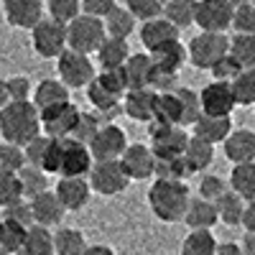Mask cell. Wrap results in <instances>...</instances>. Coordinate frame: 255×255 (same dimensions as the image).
<instances>
[{"label":"cell","instance_id":"25","mask_svg":"<svg viewBox=\"0 0 255 255\" xmlns=\"http://www.w3.org/2000/svg\"><path fill=\"white\" fill-rule=\"evenodd\" d=\"M130 59V46L123 38H105L102 46L97 49V61L102 69H123L125 61Z\"/></svg>","mask_w":255,"mask_h":255},{"label":"cell","instance_id":"5","mask_svg":"<svg viewBox=\"0 0 255 255\" xmlns=\"http://www.w3.org/2000/svg\"><path fill=\"white\" fill-rule=\"evenodd\" d=\"M148 133H151V153L156 161L168 158H181L189 143V133L179 125H161V123H148Z\"/></svg>","mask_w":255,"mask_h":255},{"label":"cell","instance_id":"46","mask_svg":"<svg viewBox=\"0 0 255 255\" xmlns=\"http://www.w3.org/2000/svg\"><path fill=\"white\" fill-rule=\"evenodd\" d=\"M26 166V153L23 148L10 145V143H0V171L5 174H18Z\"/></svg>","mask_w":255,"mask_h":255},{"label":"cell","instance_id":"31","mask_svg":"<svg viewBox=\"0 0 255 255\" xmlns=\"http://www.w3.org/2000/svg\"><path fill=\"white\" fill-rule=\"evenodd\" d=\"M87 250V240L74 227H61L54 232V255H82Z\"/></svg>","mask_w":255,"mask_h":255},{"label":"cell","instance_id":"36","mask_svg":"<svg viewBox=\"0 0 255 255\" xmlns=\"http://www.w3.org/2000/svg\"><path fill=\"white\" fill-rule=\"evenodd\" d=\"M18 179H20V189H23V199H33L38 194L49 191V174H44L41 168H33V166H23L18 171Z\"/></svg>","mask_w":255,"mask_h":255},{"label":"cell","instance_id":"56","mask_svg":"<svg viewBox=\"0 0 255 255\" xmlns=\"http://www.w3.org/2000/svg\"><path fill=\"white\" fill-rule=\"evenodd\" d=\"M82 255H115V250H113L110 245H100V243H95V245H87V250H84Z\"/></svg>","mask_w":255,"mask_h":255},{"label":"cell","instance_id":"64","mask_svg":"<svg viewBox=\"0 0 255 255\" xmlns=\"http://www.w3.org/2000/svg\"><path fill=\"white\" fill-rule=\"evenodd\" d=\"M0 3H3V0H0Z\"/></svg>","mask_w":255,"mask_h":255},{"label":"cell","instance_id":"54","mask_svg":"<svg viewBox=\"0 0 255 255\" xmlns=\"http://www.w3.org/2000/svg\"><path fill=\"white\" fill-rule=\"evenodd\" d=\"M8 82V92H10V102H28L33 90H31V82L28 77H10Z\"/></svg>","mask_w":255,"mask_h":255},{"label":"cell","instance_id":"13","mask_svg":"<svg viewBox=\"0 0 255 255\" xmlns=\"http://www.w3.org/2000/svg\"><path fill=\"white\" fill-rule=\"evenodd\" d=\"M199 105H202V115L209 118H230V113L238 108L230 82H209L199 92Z\"/></svg>","mask_w":255,"mask_h":255},{"label":"cell","instance_id":"38","mask_svg":"<svg viewBox=\"0 0 255 255\" xmlns=\"http://www.w3.org/2000/svg\"><path fill=\"white\" fill-rule=\"evenodd\" d=\"M26 232H28V227L10 222V220H3L0 222V248L8 255H18L23 243H26Z\"/></svg>","mask_w":255,"mask_h":255},{"label":"cell","instance_id":"37","mask_svg":"<svg viewBox=\"0 0 255 255\" xmlns=\"http://www.w3.org/2000/svg\"><path fill=\"white\" fill-rule=\"evenodd\" d=\"M153 123H161V125H179V128H181V102H179V97H176V90L168 92V95H158Z\"/></svg>","mask_w":255,"mask_h":255},{"label":"cell","instance_id":"26","mask_svg":"<svg viewBox=\"0 0 255 255\" xmlns=\"http://www.w3.org/2000/svg\"><path fill=\"white\" fill-rule=\"evenodd\" d=\"M230 191H235L245 204L255 202V163L232 166V171H230Z\"/></svg>","mask_w":255,"mask_h":255},{"label":"cell","instance_id":"20","mask_svg":"<svg viewBox=\"0 0 255 255\" xmlns=\"http://www.w3.org/2000/svg\"><path fill=\"white\" fill-rule=\"evenodd\" d=\"M174 41H179V28H174L166 18L148 20V23L140 26V44L148 51H156L166 44H174Z\"/></svg>","mask_w":255,"mask_h":255},{"label":"cell","instance_id":"41","mask_svg":"<svg viewBox=\"0 0 255 255\" xmlns=\"http://www.w3.org/2000/svg\"><path fill=\"white\" fill-rule=\"evenodd\" d=\"M44 8L49 10L51 20L69 26L77 15H82V0H46Z\"/></svg>","mask_w":255,"mask_h":255},{"label":"cell","instance_id":"3","mask_svg":"<svg viewBox=\"0 0 255 255\" xmlns=\"http://www.w3.org/2000/svg\"><path fill=\"white\" fill-rule=\"evenodd\" d=\"M108 38L105 33V23L100 18L92 15H77L72 23L67 26V49L90 56L92 51H97L102 46V41Z\"/></svg>","mask_w":255,"mask_h":255},{"label":"cell","instance_id":"47","mask_svg":"<svg viewBox=\"0 0 255 255\" xmlns=\"http://www.w3.org/2000/svg\"><path fill=\"white\" fill-rule=\"evenodd\" d=\"M189 166L184 163V158H168V161H156L153 176L156 179H168V181H184L189 176Z\"/></svg>","mask_w":255,"mask_h":255},{"label":"cell","instance_id":"24","mask_svg":"<svg viewBox=\"0 0 255 255\" xmlns=\"http://www.w3.org/2000/svg\"><path fill=\"white\" fill-rule=\"evenodd\" d=\"M217 207L207 202V199H199V197H191L189 207H186V215H184V222L189 225V230H212L217 225Z\"/></svg>","mask_w":255,"mask_h":255},{"label":"cell","instance_id":"60","mask_svg":"<svg viewBox=\"0 0 255 255\" xmlns=\"http://www.w3.org/2000/svg\"><path fill=\"white\" fill-rule=\"evenodd\" d=\"M225 3L232 8V10H235V8H240V5H245L248 3V0H225Z\"/></svg>","mask_w":255,"mask_h":255},{"label":"cell","instance_id":"18","mask_svg":"<svg viewBox=\"0 0 255 255\" xmlns=\"http://www.w3.org/2000/svg\"><path fill=\"white\" fill-rule=\"evenodd\" d=\"M158 95L151 90H133L123 97V113L138 123H153Z\"/></svg>","mask_w":255,"mask_h":255},{"label":"cell","instance_id":"52","mask_svg":"<svg viewBox=\"0 0 255 255\" xmlns=\"http://www.w3.org/2000/svg\"><path fill=\"white\" fill-rule=\"evenodd\" d=\"M46 148H49V138H46V135L33 138V140L23 148V153H26V166L41 168V161H44V156H46Z\"/></svg>","mask_w":255,"mask_h":255},{"label":"cell","instance_id":"21","mask_svg":"<svg viewBox=\"0 0 255 255\" xmlns=\"http://www.w3.org/2000/svg\"><path fill=\"white\" fill-rule=\"evenodd\" d=\"M31 102L36 105V110H49V108H56V105H67L72 102L69 100V90L64 87L59 79H41L36 84V90L31 95Z\"/></svg>","mask_w":255,"mask_h":255},{"label":"cell","instance_id":"10","mask_svg":"<svg viewBox=\"0 0 255 255\" xmlns=\"http://www.w3.org/2000/svg\"><path fill=\"white\" fill-rule=\"evenodd\" d=\"M87 181H90L92 191H97V194H102V197H118L128 189V184H130V179H128L125 171H123L120 161H100V163H95Z\"/></svg>","mask_w":255,"mask_h":255},{"label":"cell","instance_id":"53","mask_svg":"<svg viewBox=\"0 0 255 255\" xmlns=\"http://www.w3.org/2000/svg\"><path fill=\"white\" fill-rule=\"evenodd\" d=\"M115 8H118L115 0H82V13L92 15V18H100V20H105Z\"/></svg>","mask_w":255,"mask_h":255},{"label":"cell","instance_id":"17","mask_svg":"<svg viewBox=\"0 0 255 255\" xmlns=\"http://www.w3.org/2000/svg\"><path fill=\"white\" fill-rule=\"evenodd\" d=\"M222 145H225V156L232 166L255 163V130H250V128L232 130Z\"/></svg>","mask_w":255,"mask_h":255},{"label":"cell","instance_id":"2","mask_svg":"<svg viewBox=\"0 0 255 255\" xmlns=\"http://www.w3.org/2000/svg\"><path fill=\"white\" fill-rule=\"evenodd\" d=\"M189 202H191V191L184 181L156 179L153 186L148 189V207H151L153 217L166 225L184 222Z\"/></svg>","mask_w":255,"mask_h":255},{"label":"cell","instance_id":"58","mask_svg":"<svg viewBox=\"0 0 255 255\" xmlns=\"http://www.w3.org/2000/svg\"><path fill=\"white\" fill-rule=\"evenodd\" d=\"M240 250H243V255H255V235H253V232H248V235L243 238Z\"/></svg>","mask_w":255,"mask_h":255},{"label":"cell","instance_id":"23","mask_svg":"<svg viewBox=\"0 0 255 255\" xmlns=\"http://www.w3.org/2000/svg\"><path fill=\"white\" fill-rule=\"evenodd\" d=\"M125 79H128V92L133 90H148L151 82V72H153V61L148 54H130V59L125 61Z\"/></svg>","mask_w":255,"mask_h":255},{"label":"cell","instance_id":"6","mask_svg":"<svg viewBox=\"0 0 255 255\" xmlns=\"http://www.w3.org/2000/svg\"><path fill=\"white\" fill-rule=\"evenodd\" d=\"M56 72H59V82L67 90H87L95 82V64L90 61V56L77 54V51H64L56 59Z\"/></svg>","mask_w":255,"mask_h":255},{"label":"cell","instance_id":"19","mask_svg":"<svg viewBox=\"0 0 255 255\" xmlns=\"http://www.w3.org/2000/svg\"><path fill=\"white\" fill-rule=\"evenodd\" d=\"M28 204H31L33 225H38V227H46V230H49V227L59 225L61 217H64V207H61V202L56 199L54 191H44V194L33 197Z\"/></svg>","mask_w":255,"mask_h":255},{"label":"cell","instance_id":"59","mask_svg":"<svg viewBox=\"0 0 255 255\" xmlns=\"http://www.w3.org/2000/svg\"><path fill=\"white\" fill-rule=\"evenodd\" d=\"M10 105V92H8V82L0 79V110Z\"/></svg>","mask_w":255,"mask_h":255},{"label":"cell","instance_id":"28","mask_svg":"<svg viewBox=\"0 0 255 255\" xmlns=\"http://www.w3.org/2000/svg\"><path fill=\"white\" fill-rule=\"evenodd\" d=\"M148 56H151V61H153V67H156V69L179 74V69L184 67V61H186V49L179 44V41H174V44H166V46L151 51Z\"/></svg>","mask_w":255,"mask_h":255},{"label":"cell","instance_id":"22","mask_svg":"<svg viewBox=\"0 0 255 255\" xmlns=\"http://www.w3.org/2000/svg\"><path fill=\"white\" fill-rule=\"evenodd\" d=\"M232 130H235V128H232V120L230 118H209V115H202L194 123V138H199V140H204L209 145L225 143Z\"/></svg>","mask_w":255,"mask_h":255},{"label":"cell","instance_id":"45","mask_svg":"<svg viewBox=\"0 0 255 255\" xmlns=\"http://www.w3.org/2000/svg\"><path fill=\"white\" fill-rule=\"evenodd\" d=\"M95 82L100 84V87H105L108 92H113L115 97H125L128 95V79H125V72L123 69H102Z\"/></svg>","mask_w":255,"mask_h":255},{"label":"cell","instance_id":"15","mask_svg":"<svg viewBox=\"0 0 255 255\" xmlns=\"http://www.w3.org/2000/svg\"><path fill=\"white\" fill-rule=\"evenodd\" d=\"M120 166L128 179H135V181H145L153 176V168H156V158L151 153V148L143 145V143H133L125 148V153L120 156Z\"/></svg>","mask_w":255,"mask_h":255},{"label":"cell","instance_id":"35","mask_svg":"<svg viewBox=\"0 0 255 255\" xmlns=\"http://www.w3.org/2000/svg\"><path fill=\"white\" fill-rule=\"evenodd\" d=\"M215 207H217V217H220V222H225V225H230V227H235V225H243V212H245V204H243V199L235 194V191H225V194L215 202Z\"/></svg>","mask_w":255,"mask_h":255},{"label":"cell","instance_id":"51","mask_svg":"<svg viewBox=\"0 0 255 255\" xmlns=\"http://www.w3.org/2000/svg\"><path fill=\"white\" fill-rule=\"evenodd\" d=\"M209 72H212V77H215V82H232V79L243 72V67L227 54V56H222Z\"/></svg>","mask_w":255,"mask_h":255},{"label":"cell","instance_id":"43","mask_svg":"<svg viewBox=\"0 0 255 255\" xmlns=\"http://www.w3.org/2000/svg\"><path fill=\"white\" fill-rule=\"evenodd\" d=\"M125 8L130 10V15L135 20H156L163 18V8H166V0H125Z\"/></svg>","mask_w":255,"mask_h":255},{"label":"cell","instance_id":"48","mask_svg":"<svg viewBox=\"0 0 255 255\" xmlns=\"http://www.w3.org/2000/svg\"><path fill=\"white\" fill-rule=\"evenodd\" d=\"M227 191V181L225 179H220V176H215V174H207V176H202V181H199V199H207V202H212L215 204L222 194Z\"/></svg>","mask_w":255,"mask_h":255},{"label":"cell","instance_id":"61","mask_svg":"<svg viewBox=\"0 0 255 255\" xmlns=\"http://www.w3.org/2000/svg\"><path fill=\"white\" fill-rule=\"evenodd\" d=\"M248 3H250V5H253V8H255V0H248Z\"/></svg>","mask_w":255,"mask_h":255},{"label":"cell","instance_id":"30","mask_svg":"<svg viewBox=\"0 0 255 255\" xmlns=\"http://www.w3.org/2000/svg\"><path fill=\"white\" fill-rule=\"evenodd\" d=\"M217 248L220 245L212 230H191L181 243V255H215Z\"/></svg>","mask_w":255,"mask_h":255},{"label":"cell","instance_id":"55","mask_svg":"<svg viewBox=\"0 0 255 255\" xmlns=\"http://www.w3.org/2000/svg\"><path fill=\"white\" fill-rule=\"evenodd\" d=\"M243 227L255 235V202H248V204H245V212H243Z\"/></svg>","mask_w":255,"mask_h":255},{"label":"cell","instance_id":"42","mask_svg":"<svg viewBox=\"0 0 255 255\" xmlns=\"http://www.w3.org/2000/svg\"><path fill=\"white\" fill-rule=\"evenodd\" d=\"M87 100L90 105L100 113V115H118V105H120V97H115L113 92H108L105 87H100L97 82H92L87 87Z\"/></svg>","mask_w":255,"mask_h":255},{"label":"cell","instance_id":"50","mask_svg":"<svg viewBox=\"0 0 255 255\" xmlns=\"http://www.w3.org/2000/svg\"><path fill=\"white\" fill-rule=\"evenodd\" d=\"M3 220H10V222H18V225H23V227H33V215H31V204L26 199H20L10 207H5L3 212Z\"/></svg>","mask_w":255,"mask_h":255},{"label":"cell","instance_id":"49","mask_svg":"<svg viewBox=\"0 0 255 255\" xmlns=\"http://www.w3.org/2000/svg\"><path fill=\"white\" fill-rule=\"evenodd\" d=\"M232 28L238 33H255V8L250 3L232 10Z\"/></svg>","mask_w":255,"mask_h":255},{"label":"cell","instance_id":"29","mask_svg":"<svg viewBox=\"0 0 255 255\" xmlns=\"http://www.w3.org/2000/svg\"><path fill=\"white\" fill-rule=\"evenodd\" d=\"M194 15H197V0H166L163 18L174 28H179V31L189 28L194 23Z\"/></svg>","mask_w":255,"mask_h":255},{"label":"cell","instance_id":"33","mask_svg":"<svg viewBox=\"0 0 255 255\" xmlns=\"http://www.w3.org/2000/svg\"><path fill=\"white\" fill-rule=\"evenodd\" d=\"M18 255H54V235L46 227H38V225L28 227L26 243Z\"/></svg>","mask_w":255,"mask_h":255},{"label":"cell","instance_id":"44","mask_svg":"<svg viewBox=\"0 0 255 255\" xmlns=\"http://www.w3.org/2000/svg\"><path fill=\"white\" fill-rule=\"evenodd\" d=\"M20 199H23V189H20L18 174L0 171V209H5V207H10Z\"/></svg>","mask_w":255,"mask_h":255},{"label":"cell","instance_id":"63","mask_svg":"<svg viewBox=\"0 0 255 255\" xmlns=\"http://www.w3.org/2000/svg\"><path fill=\"white\" fill-rule=\"evenodd\" d=\"M0 222H3V215H0Z\"/></svg>","mask_w":255,"mask_h":255},{"label":"cell","instance_id":"1","mask_svg":"<svg viewBox=\"0 0 255 255\" xmlns=\"http://www.w3.org/2000/svg\"><path fill=\"white\" fill-rule=\"evenodd\" d=\"M0 135L5 143L26 148L33 138L41 135V115L36 105L28 102H10L8 108L0 110Z\"/></svg>","mask_w":255,"mask_h":255},{"label":"cell","instance_id":"27","mask_svg":"<svg viewBox=\"0 0 255 255\" xmlns=\"http://www.w3.org/2000/svg\"><path fill=\"white\" fill-rule=\"evenodd\" d=\"M181 158H184V163L189 166L191 174L204 171V168H209V163L215 161V145H209V143H204V140H199V138L191 135Z\"/></svg>","mask_w":255,"mask_h":255},{"label":"cell","instance_id":"11","mask_svg":"<svg viewBox=\"0 0 255 255\" xmlns=\"http://www.w3.org/2000/svg\"><path fill=\"white\" fill-rule=\"evenodd\" d=\"M92 153H90V148L74 140V138H67V140H61V153H59V179L64 176H84V174H90L92 171Z\"/></svg>","mask_w":255,"mask_h":255},{"label":"cell","instance_id":"12","mask_svg":"<svg viewBox=\"0 0 255 255\" xmlns=\"http://www.w3.org/2000/svg\"><path fill=\"white\" fill-rule=\"evenodd\" d=\"M194 23L202 28V33H225L232 28V8L225 0H197Z\"/></svg>","mask_w":255,"mask_h":255},{"label":"cell","instance_id":"40","mask_svg":"<svg viewBox=\"0 0 255 255\" xmlns=\"http://www.w3.org/2000/svg\"><path fill=\"white\" fill-rule=\"evenodd\" d=\"M176 97L181 102V128L191 125L202 118V105H199V92L189 90V87H176Z\"/></svg>","mask_w":255,"mask_h":255},{"label":"cell","instance_id":"39","mask_svg":"<svg viewBox=\"0 0 255 255\" xmlns=\"http://www.w3.org/2000/svg\"><path fill=\"white\" fill-rule=\"evenodd\" d=\"M230 87H232V95H235L238 105H243V108L255 105V69H243L230 82Z\"/></svg>","mask_w":255,"mask_h":255},{"label":"cell","instance_id":"7","mask_svg":"<svg viewBox=\"0 0 255 255\" xmlns=\"http://www.w3.org/2000/svg\"><path fill=\"white\" fill-rule=\"evenodd\" d=\"M31 46L41 59H59L67 51V26L51 18H41L31 28Z\"/></svg>","mask_w":255,"mask_h":255},{"label":"cell","instance_id":"4","mask_svg":"<svg viewBox=\"0 0 255 255\" xmlns=\"http://www.w3.org/2000/svg\"><path fill=\"white\" fill-rule=\"evenodd\" d=\"M227 54H230V36L225 33H197L186 46V59L197 69H207V72Z\"/></svg>","mask_w":255,"mask_h":255},{"label":"cell","instance_id":"62","mask_svg":"<svg viewBox=\"0 0 255 255\" xmlns=\"http://www.w3.org/2000/svg\"><path fill=\"white\" fill-rule=\"evenodd\" d=\"M0 255H8V253H5V250H3V248H0Z\"/></svg>","mask_w":255,"mask_h":255},{"label":"cell","instance_id":"8","mask_svg":"<svg viewBox=\"0 0 255 255\" xmlns=\"http://www.w3.org/2000/svg\"><path fill=\"white\" fill-rule=\"evenodd\" d=\"M38 115H41V130L46 133V138L67 140L77 130V123H79L82 110L77 108L74 102H67V105H56V108L41 110Z\"/></svg>","mask_w":255,"mask_h":255},{"label":"cell","instance_id":"32","mask_svg":"<svg viewBox=\"0 0 255 255\" xmlns=\"http://www.w3.org/2000/svg\"><path fill=\"white\" fill-rule=\"evenodd\" d=\"M105 23V33H108L110 38H123V41H128L133 36V31H135V18L130 15V10L128 8H115L108 18L102 20Z\"/></svg>","mask_w":255,"mask_h":255},{"label":"cell","instance_id":"9","mask_svg":"<svg viewBox=\"0 0 255 255\" xmlns=\"http://www.w3.org/2000/svg\"><path fill=\"white\" fill-rule=\"evenodd\" d=\"M87 148H90L95 163H100V161H120V156L125 153V148H128L125 130L118 128L115 123H105V125H100V130L92 135Z\"/></svg>","mask_w":255,"mask_h":255},{"label":"cell","instance_id":"16","mask_svg":"<svg viewBox=\"0 0 255 255\" xmlns=\"http://www.w3.org/2000/svg\"><path fill=\"white\" fill-rule=\"evenodd\" d=\"M3 13L10 26L31 31L44 18V0H3Z\"/></svg>","mask_w":255,"mask_h":255},{"label":"cell","instance_id":"34","mask_svg":"<svg viewBox=\"0 0 255 255\" xmlns=\"http://www.w3.org/2000/svg\"><path fill=\"white\" fill-rule=\"evenodd\" d=\"M230 56L243 69H255V33H235L230 38Z\"/></svg>","mask_w":255,"mask_h":255},{"label":"cell","instance_id":"14","mask_svg":"<svg viewBox=\"0 0 255 255\" xmlns=\"http://www.w3.org/2000/svg\"><path fill=\"white\" fill-rule=\"evenodd\" d=\"M54 194L61 202L64 212H79L82 207H87V202L92 197V186L84 176H64L56 181Z\"/></svg>","mask_w":255,"mask_h":255},{"label":"cell","instance_id":"57","mask_svg":"<svg viewBox=\"0 0 255 255\" xmlns=\"http://www.w3.org/2000/svg\"><path fill=\"white\" fill-rule=\"evenodd\" d=\"M215 255H243V250H240V245H235V243H222Z\"/></svg>","mask_w":255,"mask_h":255}]
</instances>
